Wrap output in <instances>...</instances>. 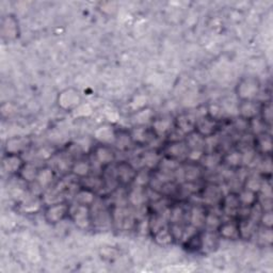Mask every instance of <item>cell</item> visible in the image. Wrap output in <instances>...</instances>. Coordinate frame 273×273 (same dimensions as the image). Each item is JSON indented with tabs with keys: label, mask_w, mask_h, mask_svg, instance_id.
I'll return each mask as SVG.
<instances>
[{
	"label": "cell",
	"mask_w": 273,
	"mask_h": 273,
	"mask_svg": "<svg viewBox=\"0 0 273 273\" xmlns=\"http://www.w3.org/2000/svg\"><path fill=\"white\" fill-rule=\"evenodd\" d=\"M260 105L258 100H246L239 102L238 104V114L239 116L244 121L250 122L252 120L260 116Z\"/></svg>",
	"instance_id": "12"
},
{
	"label": "cell",
	"mask_w": 273,
	"mask_h": 273,
	"mask_svg": "<svg viewBox=\"0 0 273 273\" xmlns=\"http://www.w3.org/2000/svg\"><path fill=\"white\" fill-rule=\"evenodd\" d=\"M240 206L244 208H253L258 203V194L244 189L242 194H238Z\"/></svg>",
	"instance_id": "22"
},
{
	"label": "cell",
	"mask_w": 273,
	"mask_h": 273,
	"mask_svg": "<svg viewBox=\"0 0 273 273\" xmlns=\"http://www.w3.org/2000/svg\"><path fill=\"white\" fill-rule=\"evenodd\" d=\"M254 146L255 150L260 155L269 157L272 154L273 148V141L272 136L267 132H262L260 134H256L254 138Z\"/></svg>",
	"instance_id": "13"
},
{
	"label": "cell",
	"mask_w": 273,
	"mask_h": 273,
	"mask_svg": "<svg viewBox=\"0 0 273 273\" xmlns=\"http://www.w3.org/2000/svg\"><path fill=\"white\" fill-rule=\"evenodd\" d=\"M84 96L78 89L73 86L61 90L56 98V104L64 112H73L82 105Z\"/></svg>",
	"instance_id": "2"
},
{
	"label": "cell",
	"mask_w": 273,
	"mask_h": 273,
	"mask_svg": "<svg viewBox=\"0 0 273 273\" xmlns=\"http://www.w3.org/2000/svg\"><path fill=\"white\" fill-rule=\"evenodd\" d=\"M148 171H150L148 168H142V170H140V171H136V178L134 182H136V186L144 188L150 182L152 178H150V173Z\"/></svg>",
	"instance_id": "31"
},
{
	"label": "cell",
	"mask_w": 273,
	"mask_h": 273,
	"mask_svg": "<svg viewBox=\"0 0 273 273\" xmlns=\"http://www.w3.org/2000/svg\"><path fill=\"white\" fill-rule=\"evenodd\" d=\"M170 128V122L166 121V120H158L152 125V130H154V134H164Z\"/></svg>",
	"instance_id": "33"
},
{
	"label": "cell",
	"mask_w": 273,
	"mask_h": 273,
	"mask_svg": "<svg viewBox=\"0 0 273 273\" xmlns=\"http://www.w3.org/2000/svg\"><path fill=\"white\" fill-rule=\"evenodd\" d=\"M26 164L22 154H13V152H6L2 158L4 171L10 175H18L24 164Z\"/></svg>",
	"instance_id": "9"
},
{
	"label": "cell",
	"mask_w": 273,
	"mask_h": 273,
	"mask_svg": "<svg viewBox=\"0 0 273 273\" xmlns=\"http://www.w3.org/2000/svg\"><path fill=\"white\" fill-rule=\"evenodd\" d=\"M54 178V172L52 168L50 166H44L40 168L36 182L41 187H47L52 184Z\"/></svg>",
	"instance_id": "24"
},
{
	"label": "cell",
	"mask_w": 273,
	"mask_h": 273,
	"mask_svg": "<svg viewBox=\"0 0 273 273\" xmlns=\"http://www.w3.org/2000/svg\"><path fill=\"white\" fill-rule=\"evenodd\" d=\"M194 125H196V118L190 114H180L178 116L176 120V127L184 134H189L194 132Z\"/></svg>",
	"instance_id": "17"
},
{
	"label": "cell",
	"mask_w": 273,
	"mask_h": 273,
	"mask_svg": "<svg viewBox=\"0 0 273 273\" xmlns=\"http://www.w3.org/2000/svg\"><path fill=\"white\" fill-rule=\"evenodd\" d=\"M2 36L6 41H15L20 36V22L13 14H6L2 20Z\"/></svg>",
	"instance_id": "5"
},
{
	"label": "cell",
	"mask_w": 273,
	"mask_h": 273,
	"mask_svg": "<svg viewBox=\"0 0 273 273\" xmlns=\"http://www.w3.org/2000/svg\"><path fill=\"white\" fill-rule=\"evenodd\" d=\"M223 210L226 214H236L240 210V202L238 194H230L223 198Z\"/></svg>",
	"instance_id": "20"
},
{
	"label": "cell",
	"mask_w": 273,
	"mask_h": 273,
	"mask_svg": "<svg viewBox=\"0 0 273 273\" xmlns=\"http://www.w3.org/2000/svg\"><path fill=\"white\" fill-rule=\"evenodd\" d=\"M75 200H76V204L91 206L95 200V191L86 187L80 188L77 191Z\"/></svg>",
	"instance_id": "21"
},
{
	"label": "cell",
	"mask_w": 273,
	"mask_h": 273,
	"mask_svg": "<svg viewBox=\"0 0 273 273\" xmlns=\"http://www.w3.org/2000/svg\"><path fill=\"white\" fill-rule=\"evenodd\" d=\"M114 139H116V144L118 146V148H120L121 150L130 148V144L134 143L130 132H121L120 134H116Z\"/></svg>",
	"instance_id": "30"
},
{
	"label": "cell",
	"mask_w": 273,
	"mask_h": 273,
	"mask_svg": "<svg viewBox=\"0 0 273 273\" xmlns=\"http://www.w3.org/2000/svg\"><path fill=\"white\" fill-rule=\"evenodd\" d=\"M258 118L262 120V122L266 126L271 125L273 114H272V105H271L270 102L262 104Z\"/></svg>",
	"instance_id": "27"
},
{
	"label": "cell",
	"mask_w": 273,
	"mask_h": 273,
	"mask_svg": "<svg viewBox=\"0 0 273 273\" xmlns=\"http://www.w3.org/2000/svg\"><path fill=\"white\" fill-rule=\"evenodd\" d=\"M182 171H184V178H186L187 182H190L198 180L200 178V175H202V168H200L198 164H196V162H189L188 166L186 168H184Z\"/></svg>",
	"instance_id": "23"
},
{
	"label": "cell",
	"mask_w": 273,
	"mask_h": 273,
	"mask_svg": "<svg viewBox=\"0 0 273 273\" xmlns=\"http://www.w3.org/2000/svg\"><path fill=\"white\" fill-rule=\"evenodd\" d=\"M38 171H40V168L38 166H36L34 164L26 162V164H24L18 176L20 180H22L24 182H26L28 184L34 182L38 180Z\"/></svg>",
	"instance_id": "19"
},
{
	"label": "cell",
	"mask_w": 273,
	"mask_h": 273,
	"mask_svg": "<svg viewBox=\"0 0 273 273\" xmlns=\"http://www.w3.org/2000/svg\"><path fill=\"white\" fill-rule=\"evenodd\" d=\"M93 155L96 162L102 166H106L111 164L112 162H114V160L116 158V154L114 148H111L110 146L105 143L96 146L93 148Z\"/></svg>",
	"instance_id": "10"
},
{
	"label": "cell",
	"mask_w": 273,
	"mask_h": 273,
	"mask_svg": "<svg viewBox=\"0 0 273 273\" xmlns=\"http://www.w3.org/2000/svg\"><path fill=\"white\" fill-rule=\"evenodd\" d=\"M182 246L184 250L190 253H196L202 251L203 246V232L196 230L194 234L188 236L182 240Z\"/></svg>",
	"instance_id": "14"
},
{
	"label": "cell",
	"mask_w": 273,
	"mask_h": 273,
	"mask_svg": "<svg viewBox=\"0 0 273 273\" xmlns=\"http://www.w3.org/2000/svg\"><path fill=\"white\" fill-rule=\"evenodd\" d=\"M218 121H216V120L207 114L206 116L196 120L194 132L200 136H202L203 138L208 139L216 134V132H218Z\"/></svg>",
	"instance_id": "7"
},
{
	"label": "cell",
	"mask_w": 273,
	"mask_h": 273,
	"mask_svg": "<svg viewBox=\"0 0 273 273\" xmlns=\"http://www.w3.org/2000/svg\"><path fill=\"white\" fill-rule=\"evenodd\" d=\"M260 222L264 228L272 230L273 226V214L272 210H264L260 214Z\"/></svg>",
	"instance_id": "32"
},
{
	"label": "cell",
	"mask_w": 273,
	"mask_h": 273,
	"mask_svg": "<svg viewBox=\"0 0 273 273\" xmlns=\"http://www.w3.org/2000/svg\"><path fill=\"white\" fill-rule=\"evenodd\" d=\"M70 208L72 206L68 202L52 203L44 208V220L52 226H58L59 223L70 218Z\"/></svg>",
	"instance_id": "3"
},
{
	"label": "cell",
	"mask_w": 273,
	"mask_h": 273,
	"mask_svg": "<svg viewBox=\"0 0 273 273\" xmlns=\"http://www.w3.org/2000/svg\"><path fill=\"white\" fill-rule=\"evenodd\" d=\"M70 219L79 230H86L92 223L91 206L76 204L70 208Z\"/></svg>",
	"instance_id": "4"
},
{
	"label": "cell",
	"mask_w": 273,
	"mask_h": 273,
	"mask_svg": "<svg viewBox=\"0 0 273 273\" xmlns=\"http://www.w3.org/2000/svg\"><path fill=\"white\" fill-rule=\"evenodd\" d=\"M130 132L134 143L143 144V143H146L150 140L148 132L144 127H136V130Z\"/></svg>",
	"instance_id": "29"
},
{
	"label": "cell",
	"mask_w": 273,
	"mask_h": 273,
	"mask_svg": "<svg viewBox=\"0 0 273 273\" xmlns=\"http://www.w3.org/2000/svg\"><path fill=\"white\" fill-rule=\"evenodd\" d=\"M152 238H154L157 244L162 246H168L175 242V239L172 235L168 226H166L152 232Z\"/></svg>",
	"instance_id": "16"
},
{
	"label": "cell",
	"mask_w": 273,
	"mask_h": 273,
	"mask_svg": "<svg viewBox=\"0 0 273 273\" xmlns=\"http://www.w3.org/2000/svg\"><path fill=\"white\" fill-rule=\"evenodd\" d=\"M218 239L219 236L218 234H214V232H203V246H202V251H212L214 248L218 246Z\"/></svg>",
	"instance_id": "26"
},
{
	"label": "cell",
	"mask_w": 273,
	"mask_h": 273,
	"mask_svg": "<svg viewBox=\"0 0 273 273\" xmlns=\"http://www.w3.org/2000/svg\"><path fill=\"white\" fill-rule=\"evenodd\" d=\"M244 189L253 191L255 194H260V191L262 189V182L258 178H250L246 180Z\"/></svg>",
	"instance_id": "34"
},
{
	"label": "cell",
	"mask_w": 273,
	"mask_h": 273,
	"mask_svg": "<svg viewBox=\"0 0 273 273\" xmlns=\"http://www.w3.org/2000/svg\"><path fill=\"white\" fill-rule=\"evenodd\" d=\"M262 90L260 79L255 76H244L235 86V95L238 102L256 100Z\"/></svg>",
	"instance_id": "1"
},
{
	"label": "cell",
	"mask_w": 273,
	"mask_h": 273,
	"mask_svg": "<svg viewBox=\"0 0 273 273\" xmlns=\"http://www.w3.org/2000/svg\"><path fill=\"white\" fill-rule=\"evenodd\" d=\"M92 171L91 162H86V160H77L70 168V172L79 178H89Z\"/></svg>",
	"instance_id": "18"
},
{
	"label": "cell",
	"mask_w": 273,
	"mask_h": 273,
	"mask_svg": "<svg viewBox=\"0 0 273 273\" xmlns=\"http://www.w3.org/2000/svg\"><path fill=\"white\" fill-rule=\"evenodd\" d=\"M206 221V214L203 210L196 207L191 212V226H194L198 230V228L205 226Z\"/></svg>",
	"instance_id": "28"
},
{
	"label": "cell",
	"mask_w": 273,
	"mask_h": 273,
	"mask_svg": "<svg viewBox=\"0 0 273 273\" xmlns=\"http://www.w3.org/2000/svg\"><path fill=\"white\" fill-rule=\"evenodd\" d=\"M30 146V140L22 136H14L6 141V152H13V154H22Z\"/></svg>",
	"instance_id": "15"
},
{
	"label": "cell",
	"mask_w": 273,
	"mask_h": 273,
	"mask_svg": "<svg viewBox=\"0 0 273 273\" xmlns=\"http://www.w3.org/2000/svg\"><path fill=\"white\" fill-rule=\"evenodd\" d=\"M224 162L230 168H236L244 164V154L239 150H232L224 158Z\"/></svg>",
	"instance_id": "25"
},
{
	"label": "cell",
	"mask_w": 273,
	"mask_h": 273,
	"mask_svg": "<svg viewBox=\"0 0 273 273\" xmlns=\"http://www.w3.org/2000/svg\"><path fill=\"white\" fill-rule=\"evenodd\" d=\"M216 232L218 234L219 238L224 240H235L240 239V230H239V221L228 220L220 222L219 226L216 228Z\"/></svg>",
	"instance_id": "8"
},
{
	"label": "cell",
	"mask_w": 273,
	"mask_h": 273,
	"mask_svg": "<svg viewBox=\"0 0 273 273\" xmlns=\"http://www.w3.org/2000/svg\"><path fill=\"white\" fill-rule=\"evenodd\" d=\"M136 175V170L134 168L132 164L127 162H120L116 166V180L123 184V186H127L134 182Z\"/></svg>",
	"instance_id": "11"
},
{
	"label": "cell",
	"mask_w": 273,
	"mask_h": 273,
	"mask_svg": "<svg viewBox=\"0 0 273 273\" xmlns=\"http://www.w3.org/2000/svg\"><path fill=\"white\" fill-rule=\"evenodd\" d=\"M189 154V148L184 140H173L170 143H168L164 150V158L178 162L180 159L187 158Z\"/></svg>",
	"instance_id": "6"
}]
</instances>
